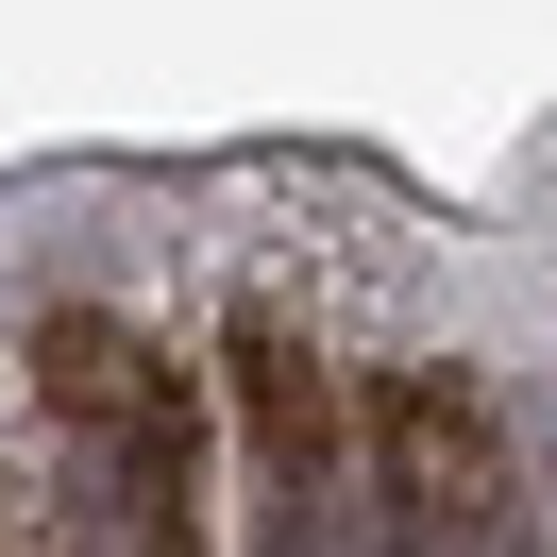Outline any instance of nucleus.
<instances>
[{
	"label": "nucleus",
	"instance_id": "f257e3e1",
	"mask_svg": "<svg viewBox=\"0 0 557 557\" xmlns=\"http://www.w3.org/2000/svg\"><path fill=\"white\" fill-rule=\"evenodd\" d=\"M237 406H253V440H271L287 473L321 456V372L287 355V321H237Z\"/></svg>",
	"mask_w": 557,
	"mask_h": 557
}]
</instances>
